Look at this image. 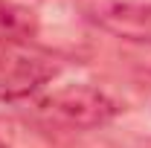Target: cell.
Here are the masks:
<instances>
[{
  "label": "cell",
  "instance_id": "obj_1",
  "mask_svg": "<svg viewBox=\"0 0 151 148\" xmlns=\"http://www.w3.org/2000/svg\"><path fill=\"white\" fill-rule=\"evenodd\" d=\"M41 113L50 116L58 125H67L76 131L102 128L119 113L116 102L105 90L90 84H67L58 90L47 93L41 99Z\"/></svg>",
  "mask_w": 151,
  "mask_h": 148
},
{
  "label": "cell",
  "instance_id": "obj_2",
  "mask_svg": "<svg viewBox=\"0 0 151 148\" xmlns=\"http://www.w3.org/2000/svg\"><path fill=\"white\" fill-rule=\"evenodd\" d=\"M55 64L44 55L29 52L23 44H6L0 55V102H15L29 93H35L41 84H47L55 75Z\"/></svg>",
  "mask_w": 151,
  "mask_h": 148
},
{
  "label": "cell",
  "instance_id": "obj_3",
  "mask_svg": "<svg viewBox=\"0 0 151 148\" xmlns=\"http://www.w3.org/2000/svg\"><path fill=\"white\" fill-rule=\"evenodd\" d=\"M84 18L99 29L125 41L151 44V3L131 0H81L78 3Z\"/></svg>",
  "mask_w": 151,
  "mask_h": 148
},
{
  "label": "cell",
  "instance_id": "obj_4",
  "mask_svg": "<svg viewBox=\"0 0 151 148\" xmlns=\"http://www.w3.org/2000/svg\"><path fill=\"white\" fill-rule=\"evenodd\" d=\"M38 35V18L32 9L15 0H0V38L12 44H26Z\"/></svg>",
  "mask_w": 151,
  "mask_h": 148
},
{
  "label": "cell",
  "instance_id": "obj_5",
  "mask_svg": "<svg viewBox=\"0 0 151 148\" xmlns=\"http://www.w3.org/2000/svg\"><path fill=\"white\" fill-rule=\"evenodd\" d=\"M0 148H52L44 134L29 128L26 122L0 116Z\"/></svg>",
  "mask_w": 151,
  "mask_h": 148
},
{
  "label": "cell",
  "instance_id": "obj_6",
  "mask_svg": "<svg viewBox=\"0 0 151 148\" xmlns=\"http://www.w3.org/2000/svg\"><path fill=\"white\" fill-rule=\"evenodd\" d=\"M6 44H9V41H3V38H0V55H3V50H6Z\"/></svg>",
  "mask_w": 151,
  "mask_h": 148
}]
</instances>
